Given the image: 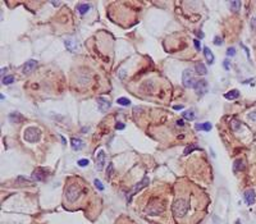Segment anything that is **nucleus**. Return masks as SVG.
I'll list each match as a JSON object with an SVG mask.
<instances>
[{
    "label": "nucleus",
    "mask_w": 256,
    "mask_h": 224,
    "mask_svg": "<svg viewBox=\"0 0 256 224\" xmlns=\"http://www.w3.org/2000/svg\"><path fill=\"white\" fill-rule=\"evenodd\" d=\"M23 138H24V141L31 142V144H33V142H39L40 138H41L40 128H37V127H28V128H26V129H24V133H23Z\"/></svg>",
    "instance_id": "f257e3e1"
},
{
    "label": "nucleus",
    "mask_w": 256,
    "mask_h": 224,
    "mask_svg": "<svg viewBox=\"0 0 256 224\" xmlns=\"http://www.w3.org/2000/svg\"><path fill=\"white\" fill-rule=\"evenodd\" d=\"M188 208H190V205L186 200L178 198V200H176V202L173 204V213L177 218H182L186 215L187 211H188Z\"/></svg>",
    "instance_id": "f03ea898"
},
{
    "label": "nucleus",
    "mask_w": 256,
    "mask_h": 224,
    "mask_svg": "<svg viewBox=\"0 0 256 224\" xmlns=\"http://www.w3.org/2000/svg\"><path fill=\"white\" fill-rule=\"evenodd\" d=\"M79 196H81V188L78 187V186L72 184V186H69V187H67V190H65V197H67V200L69 201V202L77 201L78 198H79Z\"/></svg>",
    "instance_id": "7ed1b4c3"
},
{
    "label": "nucleus",
    "mask_w": 256,
    "mask_h": 224,
    "mask_svg": "<svg viewBox=\"0 0 256 224\" xmlns=\"http://www.w3.org/2000/svg\"><path fill=\"white\" fill-rule=\"evenodd\" d=\"M182 83L184 87H193L195 86V78H193V72L191 69H184L182 74Z\"/></svg>",
    "instance_id": "20e7f679"
},
{
    "label": "nucleus",
    "mask_w": 256,
    "mask_h": 224,
    "mask_svg": "<svg viewBox=\"0 0 256 224\" xmlns=\"http://www.w3.org/2000/svg\"><path fill=\"white\" fill-rule=\"evenodd\" d=\"M47 176H49V172H47V169H45V168H37V169L32 173V178L36 179L37 182H44Z\"/></svg>",
    "instance_id": "39448f33"
},
{
    "label": "nucleus",
    "mask_w": 256,
    "mask_h": 224,
    "mask_svg": "<svg viewBox=\"0 0 256 224\" xmlns=\"http://www.w3.org/2000/svg\"><path fill=\"white\" fill-rule=\"evenodd\" d=\"M193 89L196 90V94L200 95V96H202L204 94H206V91H208V82H206V79H198L197 82L195 83V86H193Z\"/></svg>",
    "instance_id": "423d86ee"
},
{
    "label": "nucleus",
    "mask_w": 256,
    "mask_h": 224,
    "mask_svg": "<svg viewBox=\"0 0 256 224\" xmlns=\"http://www.w3.org/2000/svg\"><path fill=\"white\" fill-rule=\"evenodd\" d=\"M105 161H107V155H105L104 150H100L96 155V169L99 172H101L104 169V165H105Z\"/></svg>",
    "instance_id": "0eeeda50"
},
{
    "label": "nucleus",
    "mask_w": 256,
    "mask_h": 224,
    "mask_svg": "<svg viewBox=\"0 0 256 224\" xmlns=\"http://www.w3.org/2000/svg\"><path fill=\"white\" fill-rule=\"evenodd\" d=\"M36 67H37V61L35 59H30V60H27L26 63H24L22 72L24 74H31V73H32L36 69Z\"/></svg>",
    "instance_id": "6e6552de"
},
{
    "label": "nucleus",
    "mask_w": 256,
    "mask_h": 224,
    "mask_svg": "<svg viewBox=\"0 0 256 224\" xmlns=\"http://www.w3.org/2000/svg\"><path fill=\"white\" fill-rule=\"evenodd\" d=\"M97 107L101 111H107L111 107V103L107 97H97Z\"/></svg>",
    "instance_id": "1a4fd4ad"
},
{
    "label": "nucleus",
    "mask_w": 256,
    "mask_h": 224,
    "mask_svg": "<svg viewBox=\"0 0 256 224\" xmlns=\"http://www.w3.org/2000/svg\"><path fill=\"white\" fill-rule=\"evenodd\" d=\"M243 197H245V201L247 205H252L255 204V200H256V194L254 190H247L243 194Z\"/></svg>",
    "instance_id": "9d476101"
},
{
    "label": "nucleus",
    "mask_w": 256,
    "mask_h": 224,
    "mask_svg": "<svg viewBox=\"0 0 256 224\" xmlns=\"http://www.w3.org/2000/svg\"><path fill=\"white\" fill-rule=\"evenodd\" d=\"M64 45L65 47L68 49V50H71V51H76L77 49H78V42L76 40H73V39H68L64 41Z\"/></svg>",
    "instance_id": "9b49d317"
},
{
    "label": "nucleus",
    "mask_w": 256,
    "mask_h": 224,
    "mask_svg": "<svg viewBox=\"0 0 256 224\" xmlns=\"http://www.w3.org/2000/svg\"><path fill=\"white\" fill-rule=\"evenodd\" d=\"M149 182H150V181H149V177H145V178H143L139 184H136V186H135V188H133V191H132V196H133V195H136L139 191H141L143 187H146V186L149 184Z\"/></svg>",
    "instance_id": "f8f14e48"
},
{
    "label": "nucleus",
    "mask_w": 256,
    "mask_h": 224,
    "mask_svg": "<svg viewBox=\"0 0 256 224\" xmlns=\"http://www.w3.org/2000/svg\"><path fill=\"white\" fill-rule=\"evenodd\" d=\"M71 145H72V149L74 151H79L83 147V141H81L79 138L73 137V138H71Z\"/></svg>",
    "instance_id": "ddd939ff"
},
{
    "label": "nucleus",
    "mask_w": 256,
    "mask_h": 224,
    "mask_svg": "<svg viewBox=\"0 0 256 224\" xmlns=\"http://www.w3.org/2000/svg\"><path fill=\"white\" fill-rule=\"evenodd\" d=\"M195 69H196V73L198 74V76H205V74L208 73L206 65H205L204 63H197L196 67H195Z\"/></svg>",
    "instance_id": "4468645a"
},
{
    "label": "nucleus",
    "mask_w": 256,
    "mask_h": 224,
    "mask_svg": "<svg viewBox=\"0 0 256 224\" xmlns=\"http://www.w3.org/2000/svg\"><path fill=\"white\" fill-rule=\"evenodd\" d=\"M224 97L227 100H236L237 97H240V91L238 90H230L227 94H224Z\"/></svg>",
    "instance_id": "2eb2a0df"
},
{
    "label": "nucleus",
    "mask_w": 256,
    "mask_h": 224,
    "mask_svg": "<svg viewBox=\"0 0 256 224\" xmlns=\"http://www.w3.org/2000/svg\"><path fill=\"white\" fill-rule=\"evenodd\" d=\"M211 123H209V122H205V123H197L196 126H195V128L196 129H198V131H205V132H209V131L211 129Z\"/></svg>",
    "instance_id": "dca6fc26"
},
{
    "label": "nucleus",
    "mask_w": 256,
    "mask_h": 224,
    "mask_svg": "<svg viewBox=\"0 0 256 224\" xmlns=\"http://www.w3.org/2000/svg\"><path fill=\"white\" fill-rule=\"evenodd\" d=\"M204 55H205V58H206L209 64H213L214 63V54L211 53V50H210L209 47H204Z\"/></svg>",
    "instance_id": "f3484780"
},
{
    "label": "nucleus",
    "mask_w": 256,
    "mask_h": 224,
    "mask_svg": "<svg viewBox=\"0 0 256 224\" xmlns=\"http://www.w3.org/2000/svg\"><path fill=\"white\" fill-rule=\"evenodd\" d=\"M9 119L12 122H17V123H21L23 121V115L19 114L18 111H13V113H10L9 114Z\"/></svg>",
    "instance_id": "a211bd4d"
},
{
    "label": "nucleus",
    "mask_w": 256,
    "mask_h": 224,
    "mask_svg": "<svg viewBox=\"0 0 256 224\" xmlns=\"http://www.w3.org/2000/svg\"><path fill=\"white\" fill-rule=\"evenodd\" d=\"M182 118L187 121H193L195 119V111L193 110H184L182 113Z\"/></svg>",
    "instance_id": "6ab92c4d"
},
{
    "label": "nucleus",
    "mask_w": 256,
    "mask_h": 224,
    "mask_svg": "<svg viewBox=\"0 0 256 224\" xmlns=\"http://www.w3.org/2000/svg\"><path fill=\"white\" fill-rule=\"evenodd\" d=\"M77 10H78V13H79L81 16H83V14H86L87 12L90 10V5H89V4H78Z\"/></svg>",
    "instance_id": "aec40b11"
},
{
    "label": "nucleus",
    "mask_w": 256,
    "mask_h": 224,
    "mask_svg": "<svg viewBox=\"0 0 256 224\" xmlns=\"http://www.w3.org/2000/svg\"><path fill=\"white\" fill-rule=\"evenodd\" d=\"M243 168H245V164H243V160L238 159V160H236L234 161V165H233V170L237 173V172H241Z\"/></svg>",
    "instance_id": "412c9836"
},
{
    "label": "nucleus",
    "mask_w": 256,
    "mask_h": 224,
    "mask_svg": "<svg viewBox=\"0 0 256 224\" xmlns=\"http://www.w3.org/2000/svg\"><path fill=\"white\" fill-rule=\"evenodd\" d=\"M241 2H230L229 3V7H230V10L232 12H234V13H237V12L240 10V8H241Z\"/></svg>",
    "instance_id": "4be33fe9"
},
{
    "label": "nucleus",
    "mask_w": 256,
    "mask_h": 224,
    "mask_svg": "<svg viewBox=\"0 0 256 224\" xmlns=\"http://www.w3.org/2000/svg\"><path fill=\"white\" fill-rule=\"evenodd\" d=\"M113 174H114V165H113V163H109L108 170H107V179H110Z\"/></svg>",
    "instance_id": "5701e85b"
},
{
    "label": "nucleus",
    "mask_w": 256,
    "mask_h": 224,
    "mask_svg": "<svg viewBox=\"0 0 256 224\" xmlns=\"http://www.w3.org/2000/svg\"><path fill=\"white\" fill-rule=\"evenodd\" d=\"M2 82H3V85H10V83L14 82V77L13 76H5V77H3Z\"/></svg>",
    "instance_id": "b1692460"
},
{
    "label": "nucleus",
    "mask_w": 256,
    "mask_h": 224,
    "mask_svg": "<svg viewBox=\"0 0 256 224\" xmlns=\"http://www.w3.org/2000/svg\"><path fill=\"white\" fill-rule=\"evenodd\" d=\"M193 150H200V147L198 146H196V145H191V146H188V147H186L184 149V155H188V154H191Z\"/></svg>",
    "instance_id": "393cba45"
},
{
    "label": "nucleus",
    "mask_w": 256,
    "mask_h": 224,
    "mask_svg": "<svg viewBox=\"0 0 256 224\" xmlns=\"http://www.w3.org/2000/svg\"><path fill=\"white\" fill-rule=\"evenodd\" d=\"M117 103L119 104V105H129L131 104V100H129V99H127V97H119L117 100Z\"/></svg>",
    "instance_id": "a878e982"
},
{
    "label": "nucleus",
    "mask_w": 256,
    "mask_h": 224,
    "mask_svg": "<svg viewBox=\"0 0 256 224\" xmlns=\"http://www.w3.org/2000/svg\"><path fill=\"white\" fill-rule=\"evenodd\" d=\"M93 184H95V187L99 190V191H104V186H103V183L99 181V179H95L93 181Z\"/></svg>",
    "instance_id": "bb28decb"
},
{
    "label": "nucleus",
    "mask_w": 256,
    "mask_h": 224,
    "mask_svg": "<svg viewBox=\"0 0 256 224\" xmlns=\"http://www.w3.org/2000/svg\"><path fill=\"white\" fill-rule=\"evenodd\" d=\"M89 163H90L89 159H79L78 160V165L79 166H87V165H89Z\"/></svg>",
    "instance_id": "cd10ccee"
},
{
    "label": "nucleus",
    "mask_w": 256,
    "mask_h": 224,
    "mask_svg": "<svg viewBox=\"0 0 256 224\" xmlns=\"http://www.w3.org/2000/svg\"><path fill=\"white\" fill-rule=\"evenodd\" d=\"M247 118L250 121H254V122H256V111H251L248 115H247Z\"/></svg>",
    "instance_id": "c85d7f7f"
},
{
    "label": "nucleus",
    "mask_w": 256,
    "mask_h": 224,
    "mask_svg": "<svg viewBox=\"0 0 256 224\" xmlns=\"http://www.w3.org/2000/svg\"><path fill=\"white\" fill-rule=\"evenodd\" d=\"M227 55H228V57H233V55H236L234 47H229L228 50H227Z\"/></svg>",
    "instance_id": "c756f323"
},
{
    "label": "nucleus",
    "mask_w": 256,
    "mask_h": 224,
    "mask_svg": "<svg viewBox=\"0 0 256 224\" xmlns=\"http://www.w3.org/2000/svg\"><path fill=\"white\" fill-rule=\"evenodd\" d=\"M214 44L219 46V45H222V44H223V40L220 39V37H215V39H214Z\"/></svg>",
    "instance_id": "7c9ffc66"
},
{
    "label": "nucleus",
    "mask_w": 256,
    "mask_h": 224,
    "mask_svg": "<svg viewBox=\"0 0 256 224\" xmlns=\"http://www.w3.org/2000/svg\"><path fill=\"white\" fill-rule=\"evenodd\" d=\"M251 28L254 31H256V17L255 18H251Z\"/></svg>",
    "instance_id": "2f4dec72"
},
{
    "label": "nucleus",
    "mask_w": 256,
    "mask_h": 224,
    "mask_svg": "<svg viewBox=\"0 0 256 224\" xmlns=\"http://www.w3.org/2000/svg\"><path fill=\"white\" fill-rule=\"evenodd\" d=\"M115 128H117V129H123V128H124V124H123V123H117Z\"/></svg>",
    "instance_id": "473e14b6"
},
{
    "label": "nucleus",
    "mask_w": 256,
    "mask_h": 224,
    "mask_svg": "<svg viewBox=\"0 0 256 224\" xmlns=\"http://www.w3.org/2000/svg\"><path fill=\"white\" fill-rule=\"evenodd\" d=\"M193 44H195V46H196L197 50H200V47H201V45H200V42H198L197 40H195V41H193Z\"/></svg>",
    "instance_id": "72a5a7b5"
},
{
    "label": "nucleus",
    "mask_w": 256,
    "mask_h": 224,
    "mask_svg": "<svg viewBox=\"0 0 256 224\" xmlns=\"http://www.w3.org/2000/svg\"><path fill=\"white\" fill-rule=\"evenodd\" d=\"M173 109H176V110H181V109H183V105H174Z\"/></svg>",
    "instance_id": "f704fd0d"
},
{
    "label": "nucleus",
    "mask_w": 256,
    "mask_h": 224,
    "mask_svg": "<svg viewBox=\"0 0 256 224\" xmlns=\"http://www.w3.org/2000/svg\"><path fill=\"white\" fill-rule=\"evenodd\" d=\"M177 124H178V126H181V127H182V126H183V124H184V123H183L182 121H178V122H177Z\"/></svg>",
    "instance_id": "c9c22d12"
},
{
    "label": "nucleus",
    "mask_w": 256,
    "mask_h": 224,
    "mask_svg": "<svg viewBox=\"0 0 256 224\" xmlns=\"http://www.w3.org/2000/svg\"><path fill=\"white\" fill-rule=\"evenodd\" d=\"M236 223H237V224H240V220H237V222H236Z\"/></svg>",
    "instance_id": "e433bc0d"
}]
</instances>
